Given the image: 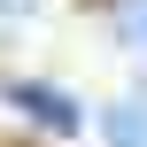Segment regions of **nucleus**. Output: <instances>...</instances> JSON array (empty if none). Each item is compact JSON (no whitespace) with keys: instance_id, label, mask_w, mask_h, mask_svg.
Segmentation results:
<instances>
[{"instance_id":"nucleus-1","label":"nucleus","mask_w":147,"mask_h":147,"mask_svg":"<svg viewBox=\"0 0 147 147\" xmlns=\"http://www.w3.org/2000/svg\"><path fill=\"white\" fill-rule=\"evenodd\" d=\"M109 147H147V101H116L109 109Z\"/></svg>"},{"instance_id":"nucleus-2","label":"nucleus","mask_w":147,"mask_h":147,"mask_svg":"<svg viewBox=\"0 0 147 147\" xmlns=\"http://www.w3.org/2000/svg\"><path fill=\"white\" fill-rule=\"evenodd\" d=\"M16 101H23V109H31V116H47V124H54V132H70V124H78V109H70V101H62V93H39V85H16Z\"/></svg>"},{"instance_id":"nucleus-3","label":"nucleus","mask_w":147,"mask_h":147,"mask_svg":"<svg viewBox=\"0 0 147 147\" xmlns=\"http://www.w3.org/2000/svg\"><path fill=\"white\" fill-rule=\"evenodd\" d=\"M0 16H8V23H31V16H39V0H0Z\"/></svg>"},{"instance_id":"nucleus-4","label":"nucleus","mask_w":147,"mask_h":147,"mask_svg":"<svg viewBox=\"0 0 147 147\" xmlns=\"http://www.w3.org/2000/svg\"><path fill=\"white\" fill-rule=\"evenodd\" d=\"M140 39H147V8H140Z\"/></svg>"}]
</instances>
